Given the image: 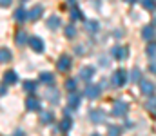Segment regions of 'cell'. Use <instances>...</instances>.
Listing matches in <instances>:
<instances>
[{"label": "cell", "mask_w": 156, "mask_h": 136, "mask_svg": "<svg viewBox=\"0 0 156 136\" xmlns=\"http://www.w3.org/2000/svg\"><path fill=\"white\" fill-rule=\"evenodd\" d=\"M154 24H156V18H154Z\"/></svg>", "instance_id": "f35d334b"}, {"label": "cell", "mask_w": 156, "mask_h": 136, "mask_svg": "<svg viewBox=\"0 0 156 136\" xmlns=\"http://www.w3.org/2000/svg\"><path fill=\"white\" fill-rule=\"evenodd\" d=\"M4 82L5 84H16L18 82V75L15 71H5L4 73Z\"/></svg>", "instance_id": "4fadbf2b"}, {"label": "cell", "mask_w": 156, "mask_h": 136, "mask_svg": "<svg viewBox=\"0 0 156 136\" xmlns=\"http://www.w3.org/2000/svg\"><path fill=\"white\" fill-rule=\"evenodd\" d=\"M42 13H44V7L42 5H35V7H31L29 11H27V20H31V22H37L40 16H42Z\"/></svg>", "instance_id": "277c9868"}, {"label": "cell", "mask_w": 156, "mask_h": 136, "mask_svg": "<svg viewBox=\"0 0 156 136\" xmlns=\"http://www.w3.org/2000/svg\"><path fill=\"white\" fill-rule=\"evenodd\" d=\"M149 69H151V71L156 75V65H154V64H153V65H149Z\"/></svg>", "instance_id": "e575fe53"}, {"label": "cell", "mask_w": 156, "mask_h": 136, "mask_svg": "<svg viewBox=\"0 0 156 136\" xmlns=\"http://www.w3.org/2000/svg\"><path fill=\"white\" fill-rule=\"evenodd\" d=\"M60 18L56 16V15H53V16H49V20H47V26H49V29H56V27H60Z\"/></svg>", "instance_id": "9a60e30c"}, {"label": "cell", "mask_w": 156, "mask_h": 136, "mask_svg": "<svg viewBox=\"0 0 156 136\" xmlns=\"http://www.w3.org/2000/svg\"><path fill=\"white\" fill-rule=\"evenodd\" d=\"M67 102H69V107H78L80 105V96H78L76 92H71L69 98H67Z\"/></svg>", "instance_id": "ac0fdd59"}, {"label": "cell", "mask_w": 156, "mask_h": 136, "mask_svg": "<svg viewBox=\"0 0 156 136\" xmlns=\"http://www.w3.org/2000/svg\"><path fill=\"white\" fill-rule=\"evenodd\" d=\"M142 5H144L147 11H154L156 9V0H142Z\"/></svg>", "instance_id": "cb8c5ba5"}, {"label": "cell", "mask_w": 156, "mask_h": 136, "mask_svg": "<svg viewBox=\"0 0 156 136\" xmlns=\"http://www.w3.org/2000/svg\"><path fill=\"white\" fill-rule=\"evenodd\" d=\"M40 120H42L44 124H51V122H53V113H49V111L40 113Z\"/></svg>", "instance_id": "d4e9b609"}, {"label": "cell", "mask_w": 156, "mask_h": 136, "mask_svg": "<svg viewBox=\"0 0 156 136\" xmlns=\"http://www.w3.org/2000/svg\"><path fill=\"white\" fill-rule=\"evenodd\" d=\"M89 120H91L93 124H104V122H105V113H104L102 109H93V111L89 113Z\"/></svg>", "instance_id": "3957f363"}, {"label": "cell", "mask_w": 156, "mask_h": 136, "mask_svg": "<svg viewBox=\"0 0 156 136\" xmlns=\"http://www.w3.org/2000/svg\"><path fill=\"white\" fill-rule=\"evenodd\" d=\"M76 80H75V78H69V80H67V82H66V89L67 91H71V92H73V91L76 89Z\"/></svg>", "instance_id": "83f0119b"}, {"label": "cell", "mask_w": 156, "mask_h": 136, "mask_svg": "<svg viewBox=\"0 0 156 136\" xmlns=\"http://www.w3.org/2000/svg\"><path fill=\"white\" fill-rule=\"evenodd\" d=\"M122 134V129L118 125H109V131H107V136H120Z\"/></svg>", "instance_id": "4316f807"}, {"label": "cell", "mask_w": 156, "mask_h": 136, "mask_svg": "<svg viewBox=\"0 0 156 136\" xmlns=\"http://www.w3.org/2000/svg\"><path fill=\"white\" fill-rule=\"evenodd\" d=\"M26 18H27L26 9H22V7H20V9H16V11H15V20H16L18 24H24V22H26Z\"/></svg>", "instance_id": "5bb4252c"}, {"label": "cell", "mask_w": 156, "mask_h": 136, "mask_svg": "<svg viewBox=\"0 0 156 136\" xmlns=\"http://www.w3.org/2000/svg\"><path fill=\"white\" fill-rule=\"evenodd\" d=\"M40 80H42L44 84H47V85H53V82H55V76H53L51 73H40Z\"/></svg>", "instance_id": "e0dca14e"}, {"label": "cell", "mask_w": 156, "mask_h": 136, "mask_svg": "<svg viewBox=\"0 0 156 136\" xmlns=\"http://www.w3.org/2000/svg\"><path fill=\"white\" fill-rule=\"evenodd\" d=\"M140 89L145 96H153L154 94V84L149 80H140Z\"/></svg>", "instance_id": "52a82bcc"}, {"label": "cell", "mask_w": 156, "mask_h": 136, "mask_svg": "<svg viewBox=\"0 0 156 136\" xmlns=\"http://www.w3.org/2000/svg\"><path fill=\"white\" fill-rule=\"evenodd\" d=\"M125 2H129V4H134V2H136V0H125Z\"/></svg>", "instance_id": "8d00e7d4"}, {"label": "cell", "mask_w": 156, "mask_h": 136, "mask_svg": "<svg viewBox=\"0 0 156 136\" xmlns=\"http://www.w3.org/2000/svg\"><path fill=\"white\" fill-rule=\"evenodd\" d=\"M140 80H142V73H140L138 67H134V69L131 71V82H138V84H140Z\"/></svg>", "instance_id": "603a6c76"}, {"label": "cell", "mask_w": 156, "mask_h": 136, "mask_svg": "<svg viewBox=\"0 0 156 136\" xmlns=\"http://www.w3.org/2000/svg\"><path fill=\"white\" fill-rule=\"evenodd\" d=\"M15 136H24V133H22V131H16V133H15Z\"/></svg>", "instance_id": "d590c367"}, {"label": "cell", "mask_w": 156, "mask_h": 136, "mask_svg": "<svg viewBox=\"0 0 156 136\" xmlns=\"http://www.w3.org/2000/svg\"><path fill=\"white\" fill-rule=\"evenodd\" d=\"M71 18H73V20H82V11H80L78 7H73V9H71Z\"/></svg>", "instance_id": "f546056e"}, {"label": "cell", "mask_w": 156, "mask_h": 136, "mask_svg": "<svg viewBox=\"0 0 156 136\" xmlns=\"http://www.w3.org/2000/svg\"><path fill=\"white\" fill-rule=\"evenodd\" d=\"M24 89L26 91H35L37 89V84H35V82H26V84H24Z\"/></svg>", "instance_id": "4dcf8cb0"}, {"label": "cell", "mask_w": 156, "mask_h": 136, "mask_svg": "<svg viewBox=\"0 0 156 136\" xmlns=\"http://www.w3.org/2000/svg\"><path fill=\"white\" fill-rule=\"evenodd\" d=\"M93 136H100V134H93Z\"/></svg>", "instance_id": "74e56055"}, {"label": "cell", "mask_w": 156, "mask_h": 136, "mask_svg": "<svg viewBox=\"0 0 156 136\" xmlns=\"http://www.w3.org/2000/svg\"><path fill=\"white\" fill-rule=\"evenodd\" d=\"M26 107H27L29 111H40V100L37 96H29V98L26 100Z\"/></svg>", "instance_id": "7c38bea8"}, {"label": "cell", "mask_w": 156, "mask_h": 136, "mask_svg": "<svg viewBox=\"0 0 156 136\" xmlns=\"http://www.w3.org/2000/svg\"><path fill=\"white\" fill-rule=\"evenodd\" d=\"M127 56H129V49H127V47H123V45L113 47V58H116V60H125Z\"/></svg>", "instance_id": "5b68a950"}, {"label": "cell", "mask_w": 156, "mask_h": 136, "mask_svg": "<svg viewBox=\"0 0 156 136\" xmlns=\"http://www.w3.org/2000/svg\"><path fill=\"white\" fill-rule=\"evenodd\" d=\"M9 60H11L9 49H0V64H7Z\"/></svg>", "instance_id": "7402d4cb"}, {"label": "cell", "mask_w": 156, "mask_h": 136, "mask_svg": "<svg viewBox=\"0 0 156 136\" xmlns=\"http://www.w3.org/2000/svg\"><path fill=\"white\" fill-rule=\"evenodd\" d=\"M156 37V29L154 26H145L144 29H142V38L145 40V42H151L153 38Z\"/></svg>", "instance_id": "9c48e42d"}, {"label": "cell", "mask_w": 156, "mask_h": 136, "mask_svg": "<svg viewBox=\"0 0 156 136\" xmlns=\"http://www.w3.org/2000/svg\"><path fill=\"white\" fill-rule=\"evenodd\" d=\"M71 125H73V120H71L69 116H66V118L60 122V129H62V131H66V133L71 129Z\"/></svg>", "instance_id": "44dd1931"}, {"label": "cell", "mask_w": 156, "mask_h": 136, "mask_svg": "<svg viewBox=\"0 0 156 136\" xmlns=\"http://www.w3.org/2000/svg\"><path fill=\"white\" fill-rule=\"evenodd\" d=\"M71 64H73V62H71V56H67V54H62V56L58 58V69L64 71V73L71 69Z\"/></svg>", "instance_id": "ba28073f"}, {"label": "cell", "mask_w": 156, "mask_h": 136, "mask_svg": "<svg viewBox=\"0 0 156 136\" xmlns=\"http://www.w3.org/2000/svg\"><path fill=\"white\" fill-rule=\"evenodd\" d=\"M85 29H87V31H96V29H98V22H96V20L85 22Z\"/></svg>", "instance_id": "f1b7e54d"}, {"label": "cell", "mask_w": 156, "mask_h": 136, "mask_svg": "<svg viewBox=\"0 0 156 136\" xmlns=\"http://www.w3.org/2000/svg\"><path fill=\"white\" fill-rule=\"evenodd\" d=\"M11 2H13V0H0V5H2V7H7V5H11Z\"/></svg>", "instance_id": "d6a6232c"}, {"label": "cell", "mask_w": 156, "mask_h": 136, "mask_svg": "<svg viewBox=\"0 0 156 136\" xmlns=\"http://www.w3.org/2000/svg\"><path fill=\"white\" fill-rule=\"evenodd\" d=\"M5 85H4V84H2V82H0V96H4V94H5Z\"/></svg>", "instance_id": "836d02e7"}, {"label": "cell", "mask_w": 156, "mask_h": 136, "mask_svg": "<svg viewBox=\"0 0 156 136\" xmlns=\"http://www.w3.org/2000/svg\"><path fill=\"white\" fill-rule=\"evenodd\" d=\"M15 42H16L18 45H24L26 42H29V40H27V35H26L24 31H18L16 37H15Z\"/></svg>", "instance_id": "d6986e66"}, {"label": "cell", "mask_w": 156, "mask_h": 136, "mask_svg": "<svg viewBox=\"0 0 156 136\" xmlns=\"http://www.w3.org/2000/svg\"><path fill=\"white\" fill-rule=\"evenodd\" d=\"M125 82H127V73H125L123 69H118V71H115V75H113V78H111L113 87H122Z\"/></svg>", "instance_id": "6da1fadb"}, {"label": "cell", "mask_w": 156, "mask_h": 136, "mask_svg": "<svg viewBox=\"0 0 156 136\" xmlns=\"http://www.w3.org/2000/svg\"><path fill=\"white\" fill-rule=\"evenodd\" d=\"M100 91H102V85L89 84V85L85 87V96H87V98H91V100H94V98H98V96H100Z\"/></svg>", "instance_id": "8992f818"}, {"label": "cell", "mask_w": 156, "mask_h": 136, "mask_svg": "<svg viewBox=\"0 0 156 136\" xmlns=\"http://www.w3.org/2000/svg\"><path fill=\"white\" fill-rule=\"evenodd\" d=\"M129 111V105L123 100H118L116 103L113 105V116H125Z\"/></svg>", "instance_id": "7a4b0ae2"}, {"label": "cell", "mask_w": 156, "mask_h": 136, "mask_svg": "<svg viewBox=\"0 0 156 136\" xmlns=\"http://www.w3.org/2000/svg\"><path fill=\"white\" fill-rule=\"evenodd\" d=\"M145 54H147L149 58H156V44H149V45H147Z\"/></svg>", "instance_id": "484cf974"}, {"label": "cell", "mask_w": 156, "mask_h": 136, "mask_svg": "<svg viewBox=\"0 0 156 136\" xmlns=\"http://www.w3.org/2000/svg\"><path fill=\"white\" fill-rule=\"evenodd\" d=\"M29 45H31V49L35 53H42L44 51V42H42V38H38V37H31L29 38Z\"/></svg>", "instance_id": "30bf717a"}, {"label": "cell", "mask_w": 156, "mask_h": 136, "mask_svg": "<svg viewBox=\"0 0 156 136\" xmlns=\"http://www.w3.org/2000/svg\"><path fill=\"white\" fill-rule=\"evenodd\" d=\"M45 96H47V100H49L51 103H58V91L56 89H49L45 92Z\"/></svg>", "instance_id": "2e32d148"}, {"label": "cell", "mask_w": 156, "mask_h": 136, "mask_svg": "<svg viewBox=\"0 0 156 136\" xmlns=\"http://www.w3.org/2000/svg\"><path fill=\"white\" fill-rule=\"evenodd\" d=\"M93 76H94V67L85 65V67H82V69H80V78H82V80H87V82H89Z\"/></svg>", "instance_id": "8fae6325"}, {"label": "cell", "mask_w": 156, "mask_h": 136, "mask_svg": "<svg viewBox=\"0 0 156 136\" xmlns=\"http://www.w3.org/2000/svg\"><path fill=\"white\" fill-rule=\"evenodd\" d=\"M64 33H66V37H67V38H75V35H76V27H75V24H69V26H66Z\"/></svg>", "instance_id": "ffe728a7"}, {"label": "cell", "mask_w": 156, "mask_h": 136, "mask_svg": "<svg viewBox=\"0 0 156 136\" xmlns=\"http://www.w3.org/2000/svg\"><path fill=\"white\" fill-rule=\"evenodd\" d=\"M147 109H151V111H156V98H151V100L147 102Z\"/></svg>", "instance_id": "1f68e13d"}]
</instances>
